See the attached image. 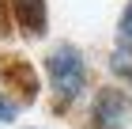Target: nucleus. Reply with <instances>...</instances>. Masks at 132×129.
I'll use <instances>...</instances> for the list:
<instances>
[{
	"label": "nucleus",
	"mask_w": 132,
	"mask_h": 129,
	"mask_svg": "<svg viewBox=\"0 0 132 129\" xmlns=\"http://www.w3.org/2000/svg\"><path fill=\"white\" fill-rule=\"evenodd\" d=\"M132 118L128 91L121 87H98L91 99V129H125Z\"/></svg>",
	"instance_id": "2"
},
{
	"label": "nucleus",
	"mask_w": 132,
	"mask_h": 129,
	"mask_svg": "<svg viewBox=\"0 0 132 129\" xmlns=\"http://www.w3.org/2000/svg\"><path fill=\"white\" fill-rule=\"evenodd\" d=\"M45 80H49V91H53L57 110H68L72 103H79L83 95H87V84H91L87 53H83L76 42H57V46L45 53Z\"/></svg>",
	"instance_id": "1"
},
{
	"label": "nucleus",
	"mask_w": 132,
	"mask_h": 129,
	"mask_svg": "<svg viewBox=\"0 0 132 129\" xmlns=\"http://www.w3.org/2000/svg\"><path fill=\"white\" fill-rule=\"evenodd\" d=\"M30 129H34V125H30Z\"/></svg>",
	"instance_id": "9"
},
{
	"label": "nucleus",
	"mask_w": 132,
	"mask_h": 129,
	"mask_svg": "<svg viewBox=\"0 0 132 129\" xmlns=\"http://www.w3.org/2000/svg\"><path fill=\"white\" fill-rule=\"evenodd\" d=\"M110 72L132 87V50H128V46H117V50L110 53Z\"/></svg>",
	"instance_id": "5"
},
{
	"label": "nucleus",
	"mask_w": 132,
	"mask_h": 129,
	"mask_svg": "<svg viewBox=\"0 0 132 129\" xmlns=\"http://www.w3.org/2000/svg\"><path fill=\"white\" fill-rule=\"evenodd\" d=\"M8 0H0V38H4V30H8Z\"/></svg>",
	"instance_id": "8"
},
{
	"label": "nucleus",
	"mask_w": 132,
	"mask_h": 129,
	"mask_svg": "<svg viewBox=\"0 0 132 129\" xmlns=\"http://www.w3.org/2000/svg\"><path fill=\"white\" fill-rule=\"evenodd\" d=\"M4 76L15 80V87L23 91V99H27V103H34V95H38V76H34L19 57H8V61H4Z\"/></svg>",
	"instance_id": "4"
},
{
	"label": "nucleus",
	"mask_w": 132,
	"mask_h": 129,
	"mask_svg": "<svg viewBox=\"0 0 132 129\" xmlns=\"http://www.w3.org/2000/svg\"><path fill=\"white\" fill-rule=\"evenodd\" d=\"M117 38H121V46H128V50H132V0L125 4L121 19H117Z\"/></svg>",
	"instance_id": "6"
},
{
	"label": "nucleus",
	"mask_w": 132,
	"mask_h": 129,
	"mask_svg": "<svg viewBox=\"0 0 132 129\" xmlns=\"http://www.w3.org/2000/svg\"><path fill=\"white\" fill-rule=\"evenodd\" d=\"M15 118H19V99H11L8 91H0V125H8Z\"/></svg>",
	"instance_id": "7"
},
{
	"label": "nucleus",
	"mask_w": 132,
	"mask_h": 129,
	"mask_svg": "<svg viewBox=\"0 0 132 129\" xmlns=\"http://www.w3.org/2000/svg\"><path fill=\"white\" fill-rule=\"evenodd\" d=\"M8 19L19 27L23 38H45L49 8H45V0H8Z\"/></svg>",
	"instance_id": "3"
}]
</instances>
